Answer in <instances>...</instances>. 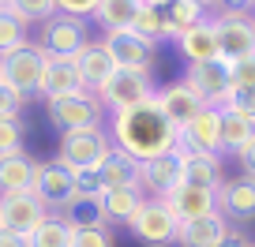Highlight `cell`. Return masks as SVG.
I'll return each mask as SVG.
<instances>
[{"label": "cell", "instance_id": "6da1fadb", "mask_svg": "<svg viewBox=\"0 0 255 247\" xmlns=\"http://www.w3.org/2000/svg\"><path fill=\"white\" fill-rule=\"evenodd\" d=\"M109 139L117 150L131 154V158L143 165V161H154L169 150H180L176 143V128L165 120V112L158 109V101H143L135 109H124V112H113L109 120Z\"/></svg>", "mask_w": 255, "mask_h": 247}, {"label": "cell", "instance_id": "7a4b0ae2", "mask_svg": "<svg viewBox=\"0 0 255 247\" xmlns=\"http://www.w3.org/2000/svg\"><path fill=\"white\" fill-rule=\"evenodd\" d=\"M109 154H113L109 128L68 131V135H60V143H56V161L68 165L72 172H98Z\"/></svg>", "mask_w": 255, "mask_h": 247}, {"label": "cell", "instance_id": "3957f363", "mask_svg": "<svg viewBox=\"0 0 255 247\" xmlns=\"http://www.w3.org/2000/svg\"><path fill=\"white\" fill-rule=\"evenodd\" d=\"M45 64H49V56L41 53V45H38V41H26V45L11 49L8 56H0V75H4L8 86H15L19 94L30 101V97L41 94V75H45Z\"/></svg>", "mask_w": 255, "mask_h": 247}, {"label": "cell", "instance_id": "277c9868", "mask_svg": "<svg viewBox=\"0 0 255 247\" xmlns=\"http://www.w3.org/2000/svg\"><path fill=\"white\" fill-rule=\"evenodd\" d=\"M154 82L150 72H131V68H117V72L105 79V86L98 90V101H102L105 112H124V109H135V105L150 101L154 97Z\"/></svg>", "mask_w": 255, "mask_h": 247}, {"label": "cell", "instance_id": "5b68a950", "mask_svg": "<svg viewBox=\"0 0 255 247\" xmlns=\"http://www.w3.org/2000/svg\"><path fill=\"white\" fill-rule=\"evenodd\" d=\"M49 105V124H53L60 135L68 131H87V128H105V109L90 90L83 94H72V97H56V101H45Z\"/></svg>", "mask_w": 255, "mask_h": 247}, {"label": "cell", "instance_id": "8992f818", "mask_svg": "<svg viewBox=\"0 0 255 247\" xmlns=\"http://www.w3.org/2000/svg\"><path fill=\"white\" fill-rule=\"evenodd\" d=\"M87 19H75V15H64V11H56L53 19H45L41 23V53L49 56V60H75V53H79L83 45H87Z\"/></svg>", "mask_w": 255, "mask_h": 247}, {"label": "cell", "instance_id": "52a82bcc", "mask_svg": "<svg viewBox=\"0 0 255 247\" xmlns=\"http://www.w3.org/2000/svg\"><path fill=\"white\" fill-rule=\"evenodd\" d=\"M184 82L203 97V105L222 109V105L229 101V94H233V68H229L225 56H218V60H203V64H188Z\"/></svg>", "mask_w": 255, "mask_h": 247}, {"label": "cell", "instance_id": "ba28073f", "mask_svg": "<svg viewBox=\"0 0 255 247\" xmlns=\"http://www.w3.org/2000/svg\"><path fill=\"white\" fill-rule=\"evenodd\" d=\"M128 229H131V236H135L139 244H146V247H169V244H176L180 221H176L173 210L165 206V199H146L143 210L128 221Z\"/></svg>", "mask_w": 255, "mask_h": 247}, {"label": "cell", "instance_id": "9c48e42d", "mask_svg": "<svg viewBox=\"0 0 255 247\" xmlns=\"http://www.w3.org/2000/svg\"><path fill=\"white\" fill-rule=\"evenodd\" d=\"M34 195L49 206V214H64L75 199V172L68 165H60L56 158L38 161V172H34Z\"/></svg>", "mask_w": 255, "mask_h": 247}, {"label": "cell", "instance_id": "30bf717a", "mask_svg": "<svg viewBox=\"0 0 255 247\" xmlns=\"http://www.w3.org/2000/svg\"><path fill=\"white\" fill-rule=\"evenodd\" d=\"M218 30V49H222L225 60H240V56L255 53V19L240 15V11H218L214 19Z\"/></svg>", "mask_w": 255, "mask_h": 247}, {"label": "cell", "instance_id": "8fae6325", "mask_svg": "<svg viewBox=\"0 0 255 247\" xmlns=\"http://www.w3.org/2000/svg\"><path fill=\"white\" fill-rule=\"evenodd\" d=\"M154 101H158V109L165 112V120L173 124L176 131L188 128L191 120H195L203 109H207V105H203V97L195 94V90H191L184 79L169 82V86H158V90H154Z\"/></svg>", "mask_w": 255, "mask_h": 247}, {"label": "cell", "instance_id": "7c38bea8", "mask_svg": "<svg viewBox=\"0 0 255 247\" xmlns=\"http://www.w3.org/2000/svg\"><path fill=\"white\" fill-rule=\"evenodd\" d=\"M49 217V206L38 199L34 191H19V195H0V225L11 232L30 236L41 221Z\"/></svg>", "mask_w": 255, "mask_h": 247}, {"label": "cell", "instance_id": "4fadbf2b", "mask_svg": "<svg viewBox=\"0 0 255 247\" xmlns=\"http://www.w3.org/2000/svg\"><path fill=\"white\" fill-rule=\"evenodd\" d=\"M105 53L113 56L117 68H131V72H150V60H154V41H146L143 34L135 30H113L102 38Z\"/></svg>", "mask_w": 255, "mask_h": 247}, {"label": "cell", "instance_id": "5bb4252c", "mask_svg": "<svg viewBox=\"0 0 255 247\" xmlns=\"http://www.w3.org/2000/svg\"><path fill=\"white\" fill-rule=\"evenodd\" d=\"M184 183V165H180V150H169L154 161H143L139 172V187L146 199H165L169 191H176Z\"/></svg>", "mask_w": 255, "mask_h": 247}, {"label": "cell", "instance_id": "9a60e30c", "mask_svg": "<svg viewBox=\"0 0 255 247\" xmlns=\"http://www.w3.org/2000/svg\"><path fill=\"white\" fill-rule=\"evenodd\" d=\"M218 214L229 225H248L255 221V180L233 176L218 187Z\"/></svg>", "mask_w": 255, "mask_h": 247}, {"label": "cell", "instance_id": "2e32d148", "mask_svg": "<svg viewBox=\"0 0 255 247\" xmlns=\"http://www.w3.org/2000/svg\"><path fill=\"white\" fill-rule=\"evenodd\" d=\"M165 206L173 210L176 221H195V217H207V214H218V191L210 187H199V183H188L184 180L176 191L165 195Z\"/></svg>", "mask_w": 255, "mask_h": 247}, {"label": "cell", "instance_id": "e0dca14e", "mask_svg": "<svg viewBox=\"0 0 255 247\" xmlns=\"http://www.w3.org/2000/svg\"><path fill=\"white\" fill-rule=\"evenodd\" d=\"M180 150H207V154H222V109H203L191 120L188 128L176 131Z\"/></svg>", "mask_w": 255, "mask_h": 247}, {"label": "cell", "instance_id": "ac0fdd59", "mask_svg": "<svg viewBox=\"0 0 255 247\" xmlns=\"http://www.w3.org/2000/svg\"><path fill=\"white\" fill-rule=\"evenodd\" d=\"M72 64L79 68V79H83V86H87L90 94H98V90L105 86V79L117 72V64H113V56L105 53L102 41H87V45L75 53Z\"/></svg>", "mask_w": 255, "mask_h": 247}, {"label": "cell", "instance_id": "d6986e66", "mask_svg": "<svg viewBox=\"0 0 255 247\" xmlns=\"http://www.w3.org/2000/svg\"><path fill=\"white\" fill-rule=\"evenodd\" d=\"M180 165H184V180H188V183H199V187H210V191H218V187L225 183L222 154L180 150Z\"/></svg>", "mask_w": 255, "mask_h": 247}, {"label": "cell", "instance_id": "ffe728a7", "mask_svg": "<svg viewBox=\"0 0 255 247\" xmlns=\"http://www.w3.org/2000/svg\"><path fill=\"white\" fill-rule=\"evenodd\" d=\"M229 232H233V225L222 214H207V217H195V221H184L176 229V244L180 247H214Z\"/></svg>", "mask_w": 255, "mask_h": 247}, {"label": "cell", "instance_id": "44dd1931", "mask_svg": "<svg viewBox=\"0 0 255 247\" xmlns=\"http://www.w3.org/2000/svg\"><path fill=\"white\" fill-rule=\"evenodd\" d=\"M176 49H180V56L188 64H203V60H218V56H222V49H218V30H214L210 19H203L199 26L184 30L180 38H176Z\"/></svg>", "mask_w": 255, "mask_h": 247}, {"label": "cell", "instance_id": "7402d4cb", "mask_svg": "<svg viewBox=\"0 0 255 247\" xmlns=\"http://www.w3.org/2000/svg\"><path fill=\"white\" fill-rule=\"evenodd\" d=\"M83 79H79V68L72 60H49L45 64V75H41V97L45 101H56V97H72V94H83Z\"/></svg>", "mask_w": 255, "mask_h": 247}, {"label": "cell", "instance_id": "603a6c76", "mask_svg": "<svg viewBox=\"0 0 255 247\" xmlns=\"http://www.w3.org/2000/svg\"><path fill=\"white\" fill-rule=\"evenodd\" d=\"M34 172H38V161L26 150L11 154V158H0V195L34 191Z\"/></svg>", "mask_w": 255, "mask_h": 247}, {"label": "cell", "instance_id": "cb8c5ba5", "mask_svg": "<svg viewBox=\"0 0 255 247\" xmlns=\"http://www.w3.org/2000/svg\"><path fill=\"white\" fill-rule=\"evenodd\" d=\"M143 202H146L143 187H109V191L102 195V214H105V221L128 225L143 210Z\"/></svg>", "mask_w": 255, "mask_h": 247}, {"label": "cell", "instance_id": "d4e9b609", "mask_svg": "<svg viewBox=\"0 0 255 247\" xmlns=\"http://www.w3.org/2000/svg\"><path fill=\"white\" fill-rule=\"evenodd\" d=\"M139 172H143V165H139L131 154L117 150V146H113V154L105 158V165L98 168L105 191H109V187H139Z\"/></svg>", "mask_w": 255, "mask_h": 247}, {"label": "cell", "instance_id": "484cf974", "mask_svg": "<svg viewBox=\"0 0 255 247\" xmlns=\"http://www.w3.org/2000/svg\"><path fill=\"white\" fill-rule=\"evenodd\" d=\"M139 8H143V0H102V4H98V11H94L90 19H94L105 34H113V30H131Z\"/></svg>", "mask_w": 255, "mask_h": 247}, {"label": "cell", "instance_id": "4316f807", "mask_svg": "<svg viewBox=\"0 0 255 247\" xmlns=\"http://www.w3.org/2000/svg\"><path fill=\"white\" fill-rule=\"evenodd\" d=\"M165 11V30H169V38H180L184 30H191V26H199L203 19H210L207 15V8H203L199 0H173L169 8H161Z\"/></svg>", "mask_w": 255, "mask_h": 247}, {"label": "cell", "instance_id": "83f0119b", "mask_svg": "<svg viewBox=\"0 0 255 247\" xmlns=\"http://www.w3.org/2000/svg\"><path fill=\"white\" fill-rule=\"evenodd\" d=\"M255 139V124L240 112L222 109V154H240Z\"/></svg>", "mask_w": 255, "mask_h": 247}, {"label": "cell", "instance_id": "f1b7e54d", "mask_svg": "<svg viewBox=\"0 0 255 247\" xmlns=\"http://www.w3.org/2000/svg\"><path fill=\"white\" fill-rule=\"evenodd\" d=\"M72 236H75V229L68 225V217L49 214L45 221L30 232V247H72Z\"/></svg>", "mask_w": 255, "mask_h": 247}, {"label": "cell", "instance_id": "f546056e", "mask_svg": "<svg viewBox=\"0 0 255 247\" xmlns=\"http://www.w3.org/2000/svg\"><path fill=\"white\" fill-rule=\"evenodd\" d=\"M64 217H68L72 229H109V221L102 214V199H72Z\"/></svg>", "mask_w": 255, "mask_h": 247}, {"label": "cell", "instance_id": "4dcf8cb0", "mask_svg": "<svg viewBox=\"0 0 255 247\" xmlns=\"http://www.w3.org/2000/svg\"><path fill=\"white\" fill-rule=\"evenodd\" d=\"M131 30L143 34L146 41H154V45H158L161 38H169V30H165V11L143 4V8H139V15H135V23H131Z\"/></svg>", "mask_w": 255, "mask_h": 247}, {"label": "cell", "instance_id": "1f68e13d", "mask_svg": "<svg viewBox=\"0 0 255 247\" xmlns=\"http://www.w3.org/2000/svg\"><path fill=\"white\" fill-rule=\"evenodd\" d=\"M26 26L30 23H23L19 15H11L8 8L0 11V56H8L11 49H19V45H26Z\"/></svg>", "mask_w": 255, "mask_h": 247}, {"label": "cell", "instance_id": "d6a6232c", "mask_svg": "<svg viewBox=\"0 0 255 247\" xmlns=\"http://www.w3.org/2000/svg\"><path fill=\"white\" fill-rule=\"evenodd\" d=\"M4 8L11 15H19L23 23H45L56 15V0H8Z\"/></svg>", "mask_w": 255, "mask_h": 247}, {"label": "cell", "instance_id": "836d02e7", "mask_svg": "<svg viewBox=\"0 0 255 247\" xmlns=\"http://www.w3.org/2000/svg\"><path fill=\"white\" fill-rule=\"evenodd\" d=\"M23 139H26L23 120H0V158L23 154Z\"/></svg>", "mask_w": 255, "mask_h": 247}, {"label": "cell", "instance_id": "e575fe53", "mask_svg": "<svg viewBox=\"0 0 255 247\" xmlns=\"http://www.w3.org/2000/svg\"><path fill=\"white\" fill-rule=\"evenodd\" d=\"M222 109H229V112H240V116H248V120L255 124V86H233L229 101H225Z\"/></svg>", "mask_w": 255, "mask_h": 247}, {"label": "cell", "instance_id": "d590c367", "mask_svg": "<svg viewBox=\"0 0 255 247\" xmlns=\"http://www.w3.org/2000/svg\"><path fill=\"white\" fill-rule=\"evenodd\" d=\"M23 105H26V97L19 94L15 86H8V82L0 79V120H19Z\"/></svg>", "mask_w": 255, "mask_h": 247}, {"label": "cell", "instance_id": "8d00e7d4", "mask_svg": "<svg viewBox=\"0 0 255 247\" xmlns=\"http://www.w3.org/2000/svg\"><path fill=\"white\" fill-rule=\"evenodd\" d=\"M105 183L98 172H75V199H102Z\"/></svg>", "mask_w": 255, "mask_h": 247}, {"label": "cell", "instance_id": "74e56055", "mask_svg": "<svg viewBox=\"0 0 255 247\" xmlns=\"http://www.w3.org/2000/svg\"><path fill=\"white\" fill-rule=\"evenodd\" d=\"M72 247H113V232L109 229H75Z\"/></svg>", "mask_w": 255, "mask_h": 247}, {"label": "cell", "instance_id": "f35d334b", "mask_svg": "<svg viewBox=\"0 0 255 247\" xmlns=\"http://www.w3.org/2000/svg\"><path fill=\"white\" fill-rule=\"evenodd\" d=\"M229 68H233V86H255V53L229 60Z\"/></svg>", "mask_w": 255, "mask_h": 247}, {"label": "cell", "instance_id": "ab89813d", "mask_svg": "<svg viewBox=\"0 0 255 247\" xmlns=\"http://www.w3.org/2000/svg\"><path fill=\"white\" fill-rule=\"evenodd\" d=\"M98 4H102V0H56V11L75 15V19H90L98 11Z\"/></svg>", "mask_w": 255, "mask_h": 247}, {"label": "cell", "instance_id": "60d3db41", "mask_svg": "<svg viewBox=\"0 0 255 247\" xmlns=\"http://www.w3.org/2000/svg\"><path fill=\"white\" fill-rule=\"evenodd\" d=\"M237 165H240V176H248V180H255V139L244 146V150L237 154Z\"/></svg>", "mask_w": 255, "mask_h": 247}, {"label": "cell", "instance_id": "b9f144b4", "mask_svg": "<svg viewBox=\"0 0 255 247\" xmlns=\"http://www.w3.org/2000/svg\"><path fill=\"white\" fill-rule=\"evenodd\" d=\"M0 247H30V236L11 232V229H0Z\"/></svg>", "mask_w": 255, "mask_h": 247}, {"label": "cell", "instance_id": "7bdbcfd3", "mask_svg": "<svg viewBox=\"0 0 255 247\" xmlns=\"http://www.w3.org/2000/svg\"><path fill=\"white\" fill-rule=\"evenodd\" d=\"M222 11H240V15H248L252 8V0H222Z\"/></svg>", "mask_w": 255, "mask_h": 247}, {"label": "cell", "instance_id": "ee69618b", "mask_svg": "<svg viewBox=\"0 0 255 247\" xmlns=\"http://www.w3.org/2000/svg\"><path fill=\"white\" fill-rule=\"evenodd\" d=\"M214 247H248V240L240 236V232H229V236H225L222 244H214Z\"/></svg>", "mask_w": 255, "mask_h": 247}, {"label": "cell", "instance_id": "f6af8a7d", "mask_svg": "<svg viewBox=\"0 0 255 247\" xmlns=\"http://www.w3.org/2000/svg\"><path fill=\"white\" fill-rule=\"evenodd\" d=\"M143 4H150V8H169L173 0H143Z\"/></svg>", "mask_w": 255, "mask_h": 247}, {"label": "cell", "instance_id": "bcb514c9", "mask_svg": "<svg viewBox=\"0 0 255 247\" xmlns=\"http://www.w3.org/2000/svg\"><path fill=\"white\" fill-rule=\"evenodd\" d=\"M203 8H222V0H199Z\"/></svg>", "mask_w": 255, "mask_h": 247}, {"label": "cell", "instance_id": "7dc6e473", "mask_svg": "<svg viewBox=\"0 0 255 247\" xmlns=\"http://www.w3.org/2000/svg\"><path fill=\"white\" fill-rule=\"evenodd\" d=\"M248 247H255V240H248Z\"/></svg>", "mask_w": 255, "mask_h": 247}, {"label": "cell", "instance_id": "c3c4849f", "mask_svg": "<svg viewBox=\"0 0 255 247\" xmlns=\"http://www.w3.org/2000/svg\"><path fill=\"white\" fill-rule=\"evenodd\" d=\"M0 11H4V0H0Z\"/></svg>", "mask_w": 255, "mask_h": 247}, {"label": "cell", "instance_id": "681fc988", "mask_svg": "<svg viewBox=\"0 0 255 247\" xmlns=\"http://www.w3.org/2000/svg\"><path fill=\"white\" fill-rule=\"evenodd\" d=\"M252 8H255V0H252Z\"/></svg>", "mask_w": 255, "mask_h": 247}, {"label": "cell", "instance_id": "f907efd6", "mask_svg": "<svg viewBox=\"0 0 255 247\" xmlns=\"http://www.w3.org/2000/svg\"><path fill=\"white\" fill-rule=\"evenodd\" d=\"M0 79H4V75H0Z\"/></svg>", "mask_w": 255, "mask_h": 247}, {"label": "cell", "instance_id": "816d5d0a", "mask_svg": "<svg viewBox=\"0 0 255 247\" xmlns=\"http://www.w3.org/2000/svg\"><path fill=\"white\" fill-rule=\"evenodd\" d=\"M0 229H4V225H0Z\"/></svg>", "mask_w": 255, "mask_h": 247}, {"label": "cell", "instance_id": "f5cc1de1", "mask_svg": "<svg viewBox=\"0 0 255 247\" xmlns=\"http://www.w3.org/2000/svg\"><path fill=\"white\" fill-rule=\"evenodd\" d=\"M4 4H8V0H4Z\"/></svg>", "mask_w": 255, "mask_h": 247}, {"label": "cell", "instance_id": "db71d44e", "mask_svg": "<svg viewBox=\"0 0 255 247\" xmlns=\"http://www.w3.org/2000/svg\"><path fill=\"white\" fill-rule=\"evenodd\" d=\"M252 19H255V15H252Z\"/></svg>", "mask_w": 255, "mask_h": 247}]
</instances>
